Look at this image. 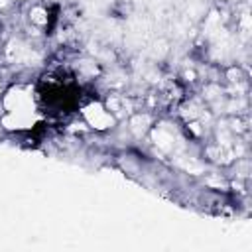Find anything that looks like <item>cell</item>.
Here are the masks:
<instances>
[{
    "mask_svg": "<svg viewBox=\"0 0 252 252\" xmlns=\"http://www.w3.org/2000/svg\"><path fill=\"white\" fill-rule=\"evenodd\" d=\"M28 20L30 24L39 32V30H45L51 22V14H49V8L43 6V4H33L30 10H28Z\"/></svg>",
    "mask_w": 252,
    "mask_h": 252,
    "instance_id": "cell-3",
    "label": "cell"
},
{
    "mask_svg": "<svg viewBox=\"0 0 252 252\" xmlns=\"http://www.w3.org/2000/svg\"><path fill=\"white\" fill-rule=\"evenodd\" d=\"M128 130L134 136H144L148 130H152V114L150 112H132L128 118Z\"/></svg>",
    "mask_w": 252,
    "mask_h": 252,
    "instance_id": "cell-2",
    "label": "cell"
},
{
    "mask_svg": "<svg viewBox=\"0 0 252 252\" xmlns=\"http://www.w3.org/2000/svg\"><path fill=\"white\" fill-rule=\"evenodd\" d=\"M4 93H6V87H4V81L0 79V98L4 96Z\"/></svg>",
    "mask_w": 252,
    "mask_h": 252,
    "instance_id": "cell-5",
    "label": "cell"
},
{
    "mask_svg": "<svg viewBox=\"0 0 252 252\" xmlns=\"http://www.w3.org/2000/svg\"><path fill=\"white\" fill-rule=\"evenodd\" d=\"M81 116L85 120V124L96 132H104V130H110L114 128V124L118 122L116 116L106 110V106L100 102V100H91L89 104H85L81 108Z\"/></svg>",
    "mask_w": 252,
    "mask_h": 252,
    "instance_id": "cell-1",
    "label": "cell"
},
{
    "mask_svg": "<svg viewBox=\"0 0 252 252\" xmlns=\"http://www.w3.org/2000/svg\"><path fill=\"white\" fill-rule=\"evenodd\" d=\"M12 2H24V0H12Z\"/></svg>",
    "mask_w": 252,
    "mask_h": 252,
    "instance_id": "cell-6",
    "label": "cell"
},
{
    "mask_svg": "<svg viewBox=\"0 0 252 252\" xmlns=\"http://www.w3.org/2000/svg\"><path fill=\"white\" fill-rule=\"evenodd\" d=\"M224 79L230 83V85H240L246 81V75L242 73V69L238 65H230L224 69Z\"/></svg>",
    "mask_w": 252,
    "mask_h": 252,
    "instance_id": "cell-4",
    "label": "cell"
}]
</instances>
